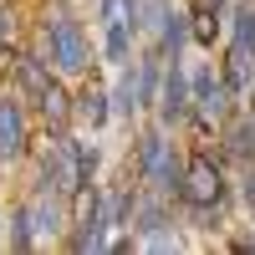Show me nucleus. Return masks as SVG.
I'll list each match as a JSON object with an SVG mask.
<instances>
[{
  "mask_svg": "<svg viewBox=\"0 0 255 255\" xmlns=\"http://www.w3.org/2000/svg\"><path fill=\"white\" fill-rule=\"evenodd\" d=\"M92 168H97V148L56 138V148L46 153V184L56 189V194H77V189L92 179Z\"/></svg>",
  "mask_w": 255,
  "mask_h": 255,
  "instance_id": "obj_1",
  "label": "nucleus"
},
{
  "mask_svg": "<svg viewBox=\"0 0 255 255\" xmlns=\"http://www.w3.org/2000/svg\"><path fill=\"white\" fill-rule=\"evenodd\" d=\"M46 46H51V61L61 72H82L87 67V41H82V26L67 15H56L51 26H46Z\"/></svg>",
  "mask_w": 255,
  "mask_h": 255,
  "instance_id": "obj_2",
  "label": "nucleus"
},
{
  "mask_svg": "<svg viewBox=\"0 0 255 255\" xmlns=\"http://www.w3.org/2000/svg\"><path fill=\"white\" fill-rule=\"evenodd\" d=\"M179 189H184V199L194 204V209H209V204H220V194H225V179H220V168L209 163V158H194Z\"/></svg>",
  "mask_w": 255,
  "mask_h": 255,
  "instance_id": "obj_3",
  "label": "nucleus"
},
{
  "mask_svg": "<svg viewBox=\"0 0 255 255\" xmlns=\"http://www.w3.org/2000/svg\"><path fill=\"white\" fill-rule=\"evenodd\" d=\"M133 20H138V5H133V0H102V26H108V56H113V61H128Z\"/></svg>",
  "mask_w": 255,
  "mask_h": 255,
  "instance_id": "obj_4",
  "label": "nucleus"
},
{
  "mask_svg": "<svg viewBox=\"0 0 255 255\" xmlns=\"http://www.w3.org/2000/svg\"><path fill=\"white\" fill-rule=\"evenodd\" d=\"M26 153V118H20V102L0 97V158Z\"/></svg>",
  "mask_w": 255,
  "mask_h": 255,
  "instance_id": "obj_5",
  "label": "nucleus"
},
{
  "mask_svg": "<svg viewBox=\"0 0 255 255\" xmlns=\"http://www.w3.org/2000/svg\"><path fill=\"white\" fill-rule=\"evenodd\" d=\"M189 113V82H184V67L179 56L168 61V82H163V123H179Z\"/></svg>",
  "mask_w": 255,
  "mask_h": 255,
  "instance_id": "obj_6",
  "label": "nucleus"
},
{
  "mask_svg": "<svg viewBox=\"0 0 255 255\" xmlns=\"http://www.w3.org/2000/svg\"><path fill=\"white\" fill-rule=\"evenodd\" d=\"M194 97H199V113H204L209 123H220V118H225L230 87H225V82H215V72H199V77H194Z\"/></svg>",
  "mask_w": 255,
  "mask_h": 255,
  "instance_id": "obj_7",
  "label": "nucleus"
},
{
  "mask_svg": "<svg viewBox=\"0 0 255 255\" xmlns=\"http://www.w3.org/2000/svg\"><path fill=\"white\" fill-rule=\"evenodd\" d=\"M15 77H20V87H26L36 102H41V92L51 87V77H46V61H41V56H20V61H15Z\"/></svg>",
  "mask_w": 255,
  "mask_h": 255,
  "instance_id": "obj_8",
  "label": "nucleus"
},
{
  "mask_svg": "<svg viewBox=\"0 0 255 255\" xmlns=\"http://www.w3.org/2000/svg\"><path fill=\"white\" fill-rule=\"evenodd\" d=\"M225 87L230 92L250 87V46H245V41H235V51H230V61H225Z\"/></svg>",
  "mask_w": 255,
  "mask_h": 255,
  "instance_id": "obj_9",
  "label": "nucleus"
},
{
  "mask_svg": "<svg viewBox=\"0 0 255 255\" xmlns=\"http://www.w3.org/2000/svg\"><path fill=\"white\" fill-rule=\"evenodd\" d=\"M41 113H46V123H51V128H67V113H72V108H67V92H61L56 82L41 92Z\"/></svg>",
  "mask_w": 255,
  "mask_h": 255,
  "instance_id": "obj_10",
  "label": "nucleus"
},
{
  "mask_svg": "<svg viewBox=\"0 0 255 255\" xmlns=\"http://www.w3.org/2000/svg\"><path fill=\"white\" fill-rule=\"evenodd\" d=\"M82 118H87L92 128L108 123V92H102V87H87V92H82Z\"/></svg>",
  "mask_w": 255,
  "mask_h": 255,
  "instance_id": "obj_11",
  "label": "nucleus"
},
{
  "mask_svg": "<svg viewBox=\"0 0 255 255\" xmlns=\"http://www.w3.org/2000/svg\"><path fill=\"white\" fill-rule=\"evenodd\" d=\"M250 148H255V128L245 123V128H235V133H230V153H240V158H250Z\"/></svg>",
  "mask_w": 255,
  "mask_h": 255,
  "instance_id": "obj_12",
  "label": "nucleus"
},
{
  "mask_svg": "<svg viewBox=\"0 0 255 255\" xmlns=\"http://www.w3.org/2000/svg\"><path fill=\"white\" fill-rule=\"evenodd\" d=\"M240 41L255 51V5H240Z\"/></svg>",
  "mask_w": 255,
  "mask_h": 255,
  "instance_id": "obj_13",
  "label": "nucleus"
},
{
  "mask_svg": "<svg viewBox=\"0 0 255 255\" xmlns=\"http://www.w3.org/2000/svg\"><path fill=\"white\" fill-rule=\"evenodd\" d=\"M143 245H148V250H174L179 240L168 235V230H148V240H143Z\"/></svg>",
  "mask_w": 255,
  "mask_h": 255,
  "instance_id": "obj_14",
  "label": "nucleus"
},
{
  "mask_svg": "<svg viewBox=\"0 0 255 255\" xmlns=\"http://www.w3.org/2000/svg\"><path fill=\"white\" fill-rule=\"evenodd\" d=\"M194 36L209 46V41H215V15H194Z\"/></svg>",
  "mask_w": 255,
  "mask_h": 255,
  "instance_id": "obj_15",
  "label": "nucleus"
},
{
  "mask_svg": "<svg viewBox=\"0 0 255 255\" xmlns=\"http://www.w3.org/2000/svg\"><path fill=\"white\" fill-rule=\"evenodd\" d=\"M189 5H194V15H220L225 0H189Z\"/></svg>",
  "mask_w": 255,
  "mask_h": 255,
  "instance_id": "obj_16",
  "label": "nucleus"
},
{
  "mask_svg": "<svg viewBox=\"0 0 255 255\" xmlns=\"http://www.w3.org/2000/svg\"><path fill=\"white\" fill-rule=\"evenodd\" d=\"M245 204L255 209V168H250V179H245Z\"/></svg>",
  "mask_w": 255,
  "mask_h": 255,
  "instance_id": "obj_17",
  "label": "nucleus"
}]
</instances>
